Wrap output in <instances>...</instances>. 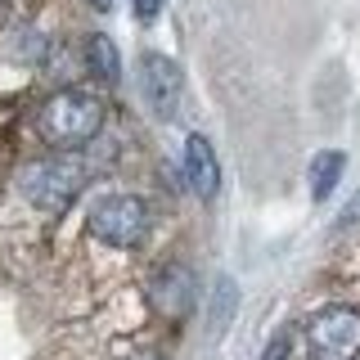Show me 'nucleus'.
<instances>
[{"mask_svg": "<svg viewBox=\"0 0 360 360\" xmlns=\"http://www.w3.org/2000/svg\"><path fill=\"white\" fill-rule=\"evenodd\" d=\"M90 234L108 248H140L149 234V207L135 194H108L90 207Z\"/></svg>", "mask_w": 360, "mask_h": 360, "instance_id": "3", "label": "nucleus"}, {"mask_svg": "<svg viewBox=\"0 0 360 360\" xmlns=\"http://www.w3.org/2000/svg\"><path fill=\"white\" fill-rule=\"evenodd\" d=\"M185 180H189V189H194L202 202L217 198L221 162H217V149L207 144V135H189V140H185Z\"/></svg>", "mask_w": 360, "mask_h": 360, "instance_id": "6", "label": "nucleus"}, {"mask_svg": "<svg viewBox=\"0 0 360 360\" xmlns=\"http://www.w3.org/2000/svg\"><path fill=\"white\" fill-rule=\"evenodd\" d=\"M234 311H239V284H234L230 275H221L217 284H212V329H225V324L234 320Z\"/></svg>", "mask_w": 360, "mask_h": 360, "instance_id": "10", "label": "nucleus"}, {"mask_svg": "<svg viewBox=\"0 0 360 360\" xmlns=\"http://www.w3.org/2000/svg\"><path fill=\"white\" fill-rule=\"evenodd\" d=\"M86 68L95 72V82H104V86L122 82V54H117V45H112L104 32H95V37L86 41Z\"/></svg>", "mask_w": 360, "mask_h": 360, "instance_id": "9", "label": "nucleus"}, {"mask_svg": "<svg viewBox=\"0 0 360 360\" xmlns=\"http://www.w3.org/2000/svg\"><path fill=\"white\" fill-rule=\"evenodd\" d=\"M90 5H95L99 14H104V9H112V0H90Z\"/></svg>", "mask_w": 360, "mask_h": 360, "instance_id": "14", "label": "nucleus"}, {"mask_svg": "<svg viewBox=\"0 0 360 360\" xmlns=\"http://www.w3.org/2000/svg\"><path fill=\"white\" fill-rule=\"evenodd\" d=\"M356 221H360V194H356V198H352V202L342 207V217H338V225L347 230V225H356Z\"/></svg>", "mask_w": 360, "mask_h": 360, "instance_id": "13", "label": "nucleus"}, {"mask_svg": "<svg viewBox=\"0 0 360 360\" xmlns=\"http://www.w3.org/2000/svg\"><path fill=\"white\" fill-rule=\"evenodd\" d=\"M347 172V153L342 149H320L311 158V198L315 202H329V194L338 189V180Z\"/></svg>", "mask_w": 360, "mask_h": 360, "instance_id": "8", "label": "nucleus"}, {"mask_svg": "<svg viewBox=\"0 0 360 360\" xmlns=\"http://www.w3.org/2000/svg\"><path fill=\"white\" fill-rule=\"evenodd\" d=\"M153 302L167 315H185L189 302H194V275L185 266H162L153 275Z\"/></svg>", "mask_w": 360, "mask_h": 360, "instance_id": "7", "label": "nucleus"}, {"mask_svg": "<svg viewBox=\"0 0 360 360\" xmlns=\"http://www.w3.org/2000/svg\"><path fill=\"white\" fill-rule=\"evenodd\" d=\"M131 360H162V356H153V352H144V356H131Z\"/></svg>", "mask_w": 360, "mask_h": 360, "instance_id": "15", "label": "nucleus"}, {"mask_svg": "<svg viewBox=\"0 0 360 360\" xmlns=\"http://www.w3.org/2000/svg\"><path fill=\"white\" fill-rule=\"evenodd\" d=\"M140 95H144V104H149L153 117L172 122L180 112V95H185V77H180L176 59H167V54H158V50L140 54Z\"/></svg>", "mask_w": 360, "mask_h": 360, "instance_id": "5", "label": "nucleus"}, {"mask_svg": "<svg viewBox=\"0 0 360 360\" xmlns=\"http://www.w3.org/2000/svg\"><path fill=\"white\" fill-rule=\"evenodd\" d=\"M307 342L315 360H356L360 356V311L329 307L307 324Z\"/></svg>", "mask_w": 360, "mask_h": 360, "instance_id": "4", "label": "nucleus"}, {"mask_svg": "<svg viewBox=\"0 0 360 360\" xmlns=\"http://www.w3.org/2000/svg\"><path fill=\"white\" fill-rule=\"evenodd\" d=\"M262 360H288V329H279L270 338V347L262 352Z\"/></svg>", "mask_w": 360, "mask_h": 360, "instance_id": "11", "label": "nucleus"}, {"mask_svg": "<svg viewBox=\"0 0 360 360\" xmlns=\"http://www.w3.org/2000/svg\"><path fill=\"white\" fill-rule=\"evenodd\" d=\"M90 180V167L82 162V158H41V162H27L18 172V189L22 198L32 202L37 212H45V217H59V212L72 207V198L86 189Z\"/></svg>", "mask_w": 360, "mask_h": 360, "instance_id": "2", "label": "nucleus"}, {"mask_svg": "<svg viewBox=\"0 0 360 360\" xmlns=\"http://www.w3.org/2000/svg\"><path fill=\"white\" fill-rule=\"evenodd\" d=\"M99 127H104V104L86 90H59L37 112L41 140L54 144V149H82L99 135Z\"/></svg>", "mask_w": 360, "mask_h": 360, "instance_id": "1", "label": "nucleus"}, {"mask_svg": "<svg viewBox=\"0 0 360 360\" xmlns=\"http://www.w3.org/2000/svg\"><path fill=\"white\" fill-rule=\"evenodd\" d=\"M162 5H167V0H131V9H135L140 22H153L158 14H162Z\"/></svg>", "mask_w": 360, "mask_h": 360, "instance_id": "12", "label": "nucleus"}]
</instances>
